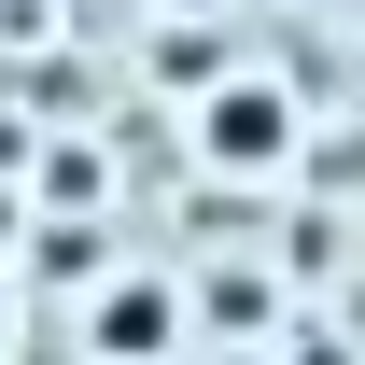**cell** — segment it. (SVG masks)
<instances>
[{
  "instance_id": "1",
  "label": "cell",
  "mask_w": 365,
  "mask_h": 365,
  "mask_svg": "<svg viewBox=\"0 0 365 365\" xmlns=\"http://www.w3.org/2000/svg\"><path fill=\"white\" fill-rule=\"evenodd\" d=\"M295 85H267V71H225V85H197V169L225 182H281L295 169Z\"/></svg>"
},
{
  "instance_id": "2",
  "label": "cell",
  "mask_w": 365,
  "mask_h": 365,
  "mask_svg": "<svg viewBox=\"0 0 365 365\" xmlns=\"http://www.w3.org/2000/svg\"><path fill=\"white\" fill-rule=\"evenodd\" d=\"M182 323H197V295H182V281L113 267V281L85 295V351H98V365H182Z\"/></svg>"
},
{
  "instance_id": "3",
  "label": "cell",
  "mask_w": 365,
  "mask_h": 365,
  "mask_svg": "<svg viewBox=\"0 0 365 365\" xmlns=\"http://www.w3.org/2000/svg\"><path fill=\"white\" fill-rule=\"evenodd\" d=\"M225 71H239L225 29H169V43H155V85H182V98H197V85H225Z\"/></svg>"
},
{
  "instance_id": "4",
  "label": "cell",
  "mask_w": 365,
  "mask_h": 365,
  "mask_svg": "<svg viewBox=\"0 0 365 365\" xmlns=\"http://www.w3.org/2000/svg\"><path fill=\"white\" fill-rule=\"evenodd\" d=\"M56 197H71V211H98V155H85V140H71V155H43V211H56Z\"/></svg>"
},
{
  "instance_id": "5",
  "label": "cell",
  "mask_w": 365,
  "mask_h": 365,
  "mask_svg": "<svg viewBox=\"0 0 365 365\" xmlns=\"http://www.w3.org/2000/svg\"><path fill=\"white\" fill-rule=\"evenodd\" d=\"M0 337H14V295H0Z\"/></svg>"
},
{
  "instance_id": "6",
  "label": "cell",
  "mask_w": 365,
  "mask_h": 365,
  "mask_svg": "<svg viewBox=\"0 0 365 365\" xmlns=\"http://www.w3.org/2000/svg\"><path fill=\"white\" fill-rule=\"evenodd\" d=\"M225 365H267V351H225Z\"/></svg>"
},
{
  "instance_id": "7",
  "label": "cell",
  "mask_w": 365,
  "mask_h": 365,
  "mask_svg": "<svg viewBox=\"0 0 365 365\" xmlns=\"http://www.w3.org/2000/svg\"><path fill=\"white\" fill-rule=\"evenodd\" d=\"M182 14H211V0H182Z\"/></svg>"
}]
</instances>
